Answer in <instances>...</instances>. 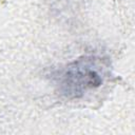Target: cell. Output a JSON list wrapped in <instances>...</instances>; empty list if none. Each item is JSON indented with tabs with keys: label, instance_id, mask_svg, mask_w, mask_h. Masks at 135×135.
Instances as JSON below:
<instances>
[{
	"label": "cell",
	"instance_id": "1",
	"mask_svg": "<svg viewBox=\"0 0 135 135\" xmlns=\"http://www.w3.org/2000/svg\"><path fill=\"white\" fill-rule=\"evenodd\" d=\"M105 69L103 58L95 55L82 56L64 68L56 70L52 74V79L62 96L77 99L102 84Z\"/></svg>",
	"mask_w": 135,
	"mask_h": 135
}]
</instances>
